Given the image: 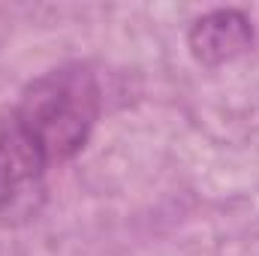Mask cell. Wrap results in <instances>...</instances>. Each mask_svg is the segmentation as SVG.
<instances>
[{
    "label": "cell",
    "instance_id": "obj_3",
    "mask_svg": "<svg viewBox=\"0 0 259 256\" xmlns=\"http://www.w3.org/2000/svg\"><path fill=\"white\" fill-rule=\"evenodd\" d=\"M190 55L202 66H223L253 46V21L241 9H214L196 18L187 30Z\"/></svg>",
    "mask_w": 259,
    "mask_h": 256
},
{
    "label": "cell",
    "instance_id": "obj_2",
    "mask_svg": "<svg viewBox=\"0 0 259 256\" xmlns=\"http://www.w3.org/2000/svg\"><path fill=\"white\" fill-rule=\"evenodd\" d=\"M49 160L9 109L0 115V226H24L39 217L49 184Z\"/></svg>",
    "mask_w": 259,
    "mask_h": 256
},
{
    "label": "cell",
    "instance_id": "obj_1",
    "mask_svg": "<svg viewBox=\"0 0 259 256\" xmlns=\"http://www.w3.org/2000/svg\"><path fill=\"white\" fill-rule=\"evenodd\" d=\"M103 109L100 81L88 64H61L24 84L12 109L49 166L72 160L91 139Z\"/></svg>",
    "mask_w": 259,
    "mask_h": 256
}]
</instances>
